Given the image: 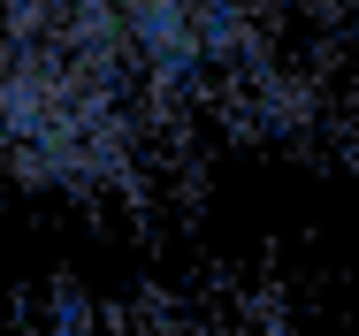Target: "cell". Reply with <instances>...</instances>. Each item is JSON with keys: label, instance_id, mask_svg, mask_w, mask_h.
Masks as SVG:
<instances>
[{"label": "cell", "instance_id": "1", "mask_svg": "<svg viewBox=\"0 0 359 336\" xmlns=\"http://www.w3.org/2000/svg\"><path fill=\"white\" fill-rule=\"evenodd\" d=\"M337 0H0V176L153 199L306 123Z\"/></svg>", "mask_w": 359, "mask_h": 336}]
</instances>
